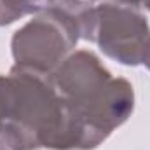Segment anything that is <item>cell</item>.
Returning a JSON list of instances; mask_svg holds the SVG:
<instances>
[{"instance_id": "cell-1", "label": "cell", "mask_w": 150, "mask_h": 150, "mask_svg": "<svg viewBox=\"0 0 150 150\" xmlns=\"http://www.w3.org/2000/svg\"><path fill=\"white\" fill-rule=\"evenodd\" d=\"M51 80L94 149L133 115L131 82L112 75L93 51H74L51 74Z\"/></svg>"}, {"instance_id": "cell-2", "label": "cell", "mask_w": 150, "mask_h": 150, "mask_svg": "<svg viewBox=\"0 0 150 150\" xmlns=\"http://www.w3.org/2000/svg\"><path fill=\"white\" fill-rule=\"evenodd\" d=\"M93 4L86 0H49L28 23L14 32L11 54L16 67L51 75L80 40V16Z\"/></svg>"}, {"instance_id": "cell-3", "label": "cell", "mask_w": 150, "mask_h": 150, "mask_svg": "<svg viewBox=\"0 0 150 150\" xmlns=\"http://www.w3.org/2000/svg\"><path fill=\"white\" fill-rule=\"evenodd\" d=\"M80 40L124 67L143 65L150 49V25L142 5L127 2H100L80 16Z\"/></svg>"}, {"instance_id": "cell-4", "label": "cell", "mask_w": 150, "mask_h": 150, "mask_svg": "<svg viewBox=\"0 0 150 150\" xmlns=\"http://www.w3.org/2000/svg\"><path fill=\"white\" fill-rule=\"evenodd\" d=\"M49 0H0V26L12 25L30 14L40 12Z\"/></svg>"}, {"instance_id": "cell-5", "label": "cell", "mask_w": 150, "mask_h": 150, "mask_svg": "<svg viewBox=\"0 0 150 150\" xmlns=\"http://www.w3.org/2000/svg\"><path fill=\"white\" fill-rule=\"evenodd\" d=\"M89 4H100V2H127V4H136L142 5V0H86Z\"/></svg>"}, {"instance_id": "cell-6", "label": "cell", "mask_w": 150, "mask_h": 150, "mask_svg": "<svg viewBox=\"0 0 150 150\" xmlns=\"http://www.w3.org/2000/svg\"><path fill=\"white\" fill-rule=\"evenodd\" d=\"M143 65L149 68V72H150V49H149V52H147V58H145V61H143Z\"/></svg>"}, {"instance_id": "cell-7", "label": "cell", "mask_w": 150, "mask_h": 150, "mask_svg": "<svg viewBox=\"0 0 150 150\" xmlns=\"http://www.w3.org/2000/svg\"><path fill=\"white\" fill-rule=\"evenodd\" d=\"M142 7H145V9L150 12V0H142Z\"/></svg>"}]
</instances>
